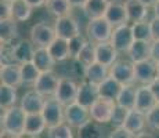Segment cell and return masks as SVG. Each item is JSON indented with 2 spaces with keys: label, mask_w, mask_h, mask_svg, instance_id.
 I'll list each match as a JSON object with an SVG mask.
<instances>
[{
  "label": "cell",
  "mask_w": 159,
  "mask_h": 138,
  "mask_svg": "<svg viewBox=\"0 0 159 138\" xmlns=\"http://www.w3.org/2000/svg\"><path fill=\"white\" fill-rule=\"evenodd\" d=\"M151 58L158 62L159 61V40L151 42Z\"/></svg>",
  "instance_id": "45"
},
{
  "label": "cell",
  "mask_w": 159,
  "mask_h": 138,
  "mask_svg": "<svg viewBox=\"0 0 159 138\" xmlns=\"http://www.w3.org/2000/svg\"><path fill=\"white\" fill-rule=\"evenodd\" d=\"M109 75L115 78L122 84H131L136 83V73H134V62L127 58H118L109 66Z\"/></svg>",
  "instance_id": "4"
},
{
  "label": "cell",
  "mask_w": 159,
  "mask_h": 138,
  "mask_svg": "<svg viewBox=\"0 0 159 138\" xmlns=\"http://www.w3.org/2000/svg\"><path fill=\"white\" fill-rule=\"evenodd\" d=\"M75 61L78 64H80V66L83 69L90 65V64L96 62V43L89 40L86 43V46L82 48V51L79 53V55L76 57Z\"/></svg>",
  "instance_id": "36"
},
{
  "label": "cell",
  "mask_w": 159,
  "mask_h": 138,
  "mask_svg": "<svg viewBox=\"0 0 159 138\" xmlns=\"http://www.w3.org/2000/svg\"><path fill=\"white\" fill-rule=\"evenodd\" d=\"M129 14L130 22H139V21H145L149 14V7H147L140 0H125Z\"/></svg>",
  "instance_id": "24"
},
{
  "label": "cell",
  "mask_w": 159,
  "mask_h": 138,
  "mask_svg": "<svg viewBox=\"0 0 159 138\" xmlns=\"http://www.w3.org/2000/svg\"><path fill=\"white\" fill-rule=\"evenodd\" d=\"M157 66H158V76H159V61L157 62Z\"/></svg>",
  "instance_id": "51"
},
{
  "label": "cell",
  "mask_w": 159,
  "mask_h": 138,
  "mask_svg": "<svg viewBox=\"0 0 159 138\" xmlns=\"http://www.w3.org/2000/svg\"><path fill=\"white\" fill-rule=\"evenodd\" d=\"M145 115H147V128L149 131H154V133L159 131V104L155 108H152L149 112H147Z\"/></svg>",
  "instance_id": "41"
},
{
  "label": "cell",
  "mask_w": 159,
  "mask_h": 138,
  "mask_svg": "<svg viewBox=\"0 0 159 138\" xmlns=\"http://www.w3.org/2000/svg\"><path fill=\"white\" fill-rule=\"evenodd\" d=\"M158 100L155 98L149 84H140L137 87V98H136V109L141 112H149L152 108L158 105Z\"/></svg>",
  "instance_id": "17"
},
{
  "label": "cell",
  "mask_w": 159,
  "mask_h": 138,
  "mask_svg": "<svg viewBox=\"0 0 159 138\" xmlns=\"http://www.w3.org/2000/svg\"><path fill=\"white\" fill-rule=\"evenodd\" d=\"M89 119H90V110L87 106L79 104L78 101L65 105V122L73 128H78L79 126L86 123Z\"/></svg>",
  "instance_id": "14"
},
{
  "label": "cell",
  "mask_w": 159,
  "mask_h": 138,
  "mask_svg": "<svg viewBox=\"0 0 159 138\" xmlns=\"http://www.w3.org/2000/svg\"><path fill=\"white\" fill-rule=\"evenodd\" d=\"M13 18L0 20V40L2 44H11L18 38V25Z\"/></svg>",
  "instance_id": "27"
},
{
  "label": "cell",
  "mask_w": 159,
  "mask_h": 138,
  "mask_svg": "<svg viewBox=\"0 0 159 138\" xmlns=\"http://www.w3.org/2000/svg\"><path fill=\"white\" fill-rule=\"evenodd\" d=\"M78 86L79 84L73 79L61 78L60 83H58V87L53 97L60 101L64 106L68 105V104L75 102L76 97H78Z\"/></svg>",
  "instance_id": "10"
},
{
  "label": "cell",
  "mask_w": 159,
  "mask_h": 138,
  "mask_svg": "<svg viewBox=\"0 0 159 138\" xmlns=\"http://www.w3.org/2000/svg\"><path fill=\"white\" fill-rule=\"evenodd\" d=\"M33 8H42V7H46V3L47 0H26Z\"/></svg>",
  "instance_id": "47"
},
{
  "label": "cell",
  "mask_w": 159,
  "mask_h": 138,
  "mask_svg": "<svg viewBox=\"0 0 159 138\" xmlns=\"http://www.w3.org/2000/svg\"><path fill=\"white\" fill-rule=\"evenodd\" d=\"M151 24V32H152V40H159V17H152L149 20Z\"/></svg>",
  "instance_id": "44"
},
{
  "label": "cell",
  "mask_w": 159,
  "mask_h": 138,
  "mask_svg": "<svg viewBox=\"0 0 159 138\" xmlns=\"http://www.w3.org/2000/svg\"><path fill=\"white\" fill-rule=\"evenodd\" d=\"M125 127H126L134 137L143 136V133H144L147 128V115L136 108L130 109L129 116H127V119H126V123H125Z\"/></svg>",
  "instance_id": "20"
},
{
  "label": "cell",
  "mask_w": 159,
  "mask_h": 138,
  "mask_svg": "<svg viewBox=\"0 0 159 138\" xmlns=\"http://www.w3.org/2000/svg\"><path fill=\"white\" fill-rule=\"evenodd\" d=\"M68 2L71 3V6L73 8H83L86 0H68Z\"/></svg>",
  "instance_id": "48"
},
{
  "label": "cell",
  "mask_w": 159,
  "mask_h": 138,
  "mask_svg": "<svg viewBox=\"0 0 159 138\" xmlns=\"http://www.w3.org/2000/svg\"><path fill=\"white\" fill-rule=\"evenodd\" d=\"M47 50L53 55V58L58 62H64L66 60H71V54H69V43L66 39L57 38L54 39L50 44L47 46Z\"/></svg>",
  "instance_id": "22"
},
{
  "label": "cell",
  "mask_w": 159,
  "mask_h": 138,
  "mask_svg": "<svg viewBox=\"0 0 159 138\" xmlns=\"http://www.w3.org/2000/svg\"><path fill=\"white\" fill-rule=\"evenodd\" d=\"M149 87H151V90H152V93H154L155 98H157L158 102H159V76L151 83V84H149Z\"/></svg>",
  "instance_id": "46"
},
{
  "label": "cell",
  "mask_w": 159,
  "mask_h": 138,
  "mask_svg": "<svg viewBox=\"0 0 159 138\" xmlns=\"http://www.w3.org/2000/svg\"><path fill=\"white\" fill-rule=\"evenodd\" d=\"M47 137L50 138H72L73 137V127L66 122L47 128Z\"/></svg>",
  "instance_id": "38"
},
{
  "label": "cell",
  "mask_w": 159,
  "mask_h": 138,
  "mask_svg": "<svg viewBox=\"0 0 159 138\" xmlns=\"http://www.w3.org/2000/svg\"><path fill=\"white\" fill-rule=\"evenodd\" d=\"M46 98L44 96H42L39 91H36L35 88H30V90L25 91L22 97H21L20 101V105L21 108L25 110L26 113H36V112H42L46 102Z\"/></svg>",
  "instance_id": "15"
},
{
  "label": "cell",
  "mask_w": 159,
  "mask_h": 138,
  "mask_svg": "<svg viewBox=\"0 0 159 138\" xmlns=\"http://www.w3.org/2000/svg\"><path fill=\"white\" fill-rule=\"evenodd\" d=\"M46 8L51 15L54 17H64V15L71 14L72 6L68 0H47L46 3Z\"/></svg>",
  "instance_id": "35"
},
{
  "label": "cell",
  "mask_w": 159,
  "mask_h": 138,
  "mask_svg": "<svg viewBox=\"0 0 159 138\" xmlns=\"http://www.w3.org/2000/svg\"><path fill=\"white\" fill-rule=\"evenodd\" d=\"M119 51L111 42H101L96 43V61L105 66H111L119 58Z\"/></svg>",
  "instance_id": "19"
},
{
  "label": "cell",
  "mask_w": 159,
  "mask_h": 138,
  "mask_svg": "<svg viewBox=\"0 0 159 138\" xmlns=\"http://www.w3.org/2000/svg\"><path fill=\"white\" fill-rule=\"evenodd\" d=\"M136 98H137V87L134 83L131 84H123L120 88L118 98H116V104L122 105L127 109L136 108Z\"/></svg>",
  "instance_id": "30"
},
{
  "label": "cell",
  "mask_w": 159,
  "mask_h": 138,
  "mask_svg": "<svg viewBox=\"0 0 159 138\" xmlns=\"http://www.w3.org/2000/svg\"><path fill=\"white\" fill-rule=\"evenodd\" d=\"M0 80H2L3 84L21 87L22 86V78H21L20 64H15V62L2 64V68H0Z\"/></svg>",
  "instance_id": "21"
},
{
  "label": "cell",
  "mask_w": 159,
  "mask_h": 138,
  "mask_svg": "<svg viewBox=\"0 0 159 138\" xmlns=\"http://www.w3.org/2000/svg\"><path fill=\"white\" fill-rule=\"evenodd\" d=\"M42 115L47 123V127H54L65 122V106L54 97H47L42 109Z\"/></svg>",
  "instance_id": "6"
},
{
  "label": "cell",
  "mask_w": 159,
  "mask_h": 138,
  "mask_svg": "<svg viewBox=\"0 0 159 138\" xmlns=\"http://www.w3.org/2000/svg\"><path fill=\"white\" fill-rule=\"evenodd\" d=\"M36 46L28 39L18 40L11 44H2V64H24L33 60Z\"/></svg>",
  "instance_id": "2"
},
{
  "label": "cell",
  "mask_w": 159,
  "mask_h": 138,
  "mask_svg": "<svg viewBox=\"0 0 159 138\" xmlns=\"http://www.w3.org/2000/svg\"><path fill=\"white\" fill-rule=\"evenodd\" d=\"M2 137H22L25 128L26 112L17 105H13L7 109H2Z\"/></svg>",
  "instance_id": "1"
},
{
  "label": "cell",
  "mask_w": 159,
  "mask_h": 138,
  "mask_svg": "<svg viewBox=\"0 0 159 138\" xmlns=\"http://www.w3.org/2000/svg\"><path fill=\"white\" fill-rule=\"evenodd\" d=\"M100 97V91H98V84L93 82H89L84 79L83 82L79 83L78 86V97L76 101L82 105L90 108V105Z\"/></svg>",
  "instance_id": "16"
},
{
  "label": "cell",
  "mask_w": 159,
  "mask_h": 138,
  "mask_svg": "<svg viewBox=\"0 0 159 138\" xmlns=\"http://www.w3.org/2000/svg\"><path fill=\"white\" fill-rule=\"evenodd\" d=\"M29 38L36 47H47L57 38V33L54 26H50L44 22H38L30 28Z\"/></svg>",
  "instance_id": "8"
},
{
  "label": "cell",
  "mask_w": 159,
  "mask_h": 138,
  "mask_svg": "<svg viewBox=\"0 0 159 138\" xmlns=\"http://www.w3.org/2000/svg\"><path fill=\"white\" fill-rule=\"evenodd\" d=\"M33 7L26 0H11V18L17 22H25L30 18Z\"/></svg>",
  "instance_id": "29"
},
{
  "label": "cell",
  "mask_w": 159,
  "mask_h": 138,
  "mask_svg": "<svg viewBox=\"0 0 159 138\" xmlns=\"http://www.w3.org/2000/svg\"><path fill=\"white\" fill-rule=\"evenodd\" d=\"M122 86H123V84H122V83H119L115 78H112L111 75L107 76V78L98 84L100 97H105V98H109V100L116 101L119 93H120Z\"/></svg>",
  "instance_id": "28"
},
{
  "label": "cell",
  "mask_w": 159,
  "mask_h": 138,
  "mask_svg": "<svg viewBox=\"0 0 159 138\" xmlns=\"http://www.w3.org/2000/svg\"><path fill=\"white\" fill-rule=\"evenodd\" d=\"M134 73H136V83L151 84L158 78L157 61L152 58H147L144 61L134 62Z\"/></svg>",
  "instance_id": "9"
},
{
  "label": "cell",
  "mask_w": 159,
  "mask_h": 138,
  "mask_svg": "<svg viewBox=\"0 0 159 138\" xmlns=\"http://www.w3.org/2000/svg\"><path fill=\"white\" fill-rule=\"evenodd\" d=\"M108 137H111V138H131L134 136L125 126H119V127H115L114 130L108 134Z\"/></svg>",
  "instance_id": "42"
},
{
  "label": "cell",
  "mask_w": 159,
  "mask_h": 138,
  "mask_svg": "<svg viewBox=\"0 0 159 138\" xmlns=\"http://www.w3.org/2000/svg\"><path fill=\"white\" fill-rule=\"evenodd\" d=\"M60 76L57 75L54 70H44L40 73V76L38 78L36 83L32 86L36 91L42 94L44 97H53L56 93L58 83H60Z\"/></svg>",
  "instance_id": "11"
},
{
  "label": "cell",
  "mask_w": 159,
  "mask_h": 138,
  "mask_svg": "<svg viewBox=\"0 0 159 138\" xmlns=\"http://www.w3.org/2000/svg\"><path fill=\"white\" fill-rule=\"evenodd\" d=\"M114 26L111 25L105 17L101 18H93L89 20L87 26H86V36L90 42L93 43H101V42H108L111 39Z\"/></svg>",
  "instance_id": "3"
},
{
  "label": "cell",
  "mask_w": 159,
  "mask_h": 138,
  "mask_svg": "<svg viewBox=\"0 0 159 138\" xmlns=\"http://www.w3.org/2000/svg\"><path fill=\"white\" fill-rule=\"evenodd\" d=\"M54 29H56L58 38L66 39V40H69L71 38L80 33L79 22L71 14L64 15V17H57L56 21H54Z\"/></svg>",
  "instance_id": "12"
},
{
  "label": "cell",
  "mask_w": 159,
  "mask_h": 138,
  "mask_svg": "<svg viewBox=\"0 0 159 138\" xmlns=\"http://www.w3.org/2000/svg\"><path fill=\"white\" fill-rule=\"evenodd\" d=\"M89 42L87 36L84 38L82 33H79V35L73 36L68 40L69 43V54H71V60H76V57L79 55V53L82 51V48L86 46V43Z\"/></svg>",
  "instance_id": "39"
},
{
  "label": "cell",
  "mask_w": 159,
  "mask_h": 138,
  "mask_svg": "<svg viewBox=\"0 0 159 138\" xmlns=\"http://www.w3.org/2000/svg\"><path fill=\"white\" fill-rule=\"evenodd\" d=\"M20 68H21V78H22V86H33L42 73V70L35 65L33 61L20 64Z\"/></svg>",
  "instance_id": "33"
},
{
  "label": "cell",
  "mask_w": 159,
  "mask_h": 138,
  "mask_svg": "<svg viewBox=\"0 0 159 138\" xmlns=\"http://www.w3.org/2000/svg\"><path fill=\"white\" fill-rule=\"evenodd\" d=\"M47 123H46L42 112L36 113H26L25 119V128L24 134L28 137H39L47 130Z\"/></svg>",
  "instance_id": "18"
},
{
  "label": "cell",
  "mask_w": 159,
  "mask_h": 138,
  "mask_svg": "<svg viewBox=\"0 0 159 138\" xmlns=\"http://www.w3.org/2000/svg\"><path fill=\"white\" fill-rule=\"evenodd\" d=\"M131 30L136 40H147L152 42V32H151V24L149 21H139V22L131 24Z\"/></svg>",
  "instance_id": "37"
},
{
  "label": "cell",
  "mask_w": 159,
  "mask_h": 138,
  "mask_svg": "<svg viewBox=\"0 0 159 138\" xmlns=\"http://www.w3.org/2000/svg\"><path fill=\"white\" fill-rule=\"evenodd\" d=\"M109 42L115 46V48L119 51L120 54H126L129 51L130 46L134 42V36H133V30H131V25L123 24V25L115 26L112 30V35Z\"/></svg>",
  "instance_id": "7"
},
{
  "label": "cell",
  "mask_w": 159,
  "mask_h": 138,
  "mask_svg": "<svg viewBox=\"0 0 159 138\" xmlns=\"http://www.w3.org/2000/svg\"><path fill=\"white\" fill-rule=\"evenodd\" d=\"M32 61L42 72H44V70H54L57 64V61L53 58V55L50 54L47 47H36Z\"/></svg>",
  "instance_id": "25"
},
{
  "label": "cell",
  "mask_w": 159,
  "mask_h": 138,
  "mask_svg": "<svg viewBox=\"0 0 159 138\" xmlns=\"http://www.w3.org/2000/svg\"><path fill=\"white\" fill-rule=\"evenodd\" d=\"M152 10H154V15H155V17H159V0L157 2V4L152 7Z\"/></svg>",
  "instance_id": "50"
},
{
  "label": "cell",
  "mask_w": 159,
  "mask_h": 138,
  "mask_svg": "<svg viewBox=\"0 0 159 138\" xmlns=\"http://www.w3.org/2000/svg\"><path fill=\"white\" fill-rule=\"evenodd\" d=\"M17 88L18 87L2 83V86H0V106H2V109H7L13 105H17L18 101Z\"/></svg>",
  "instance_id": "34"
},
{
  "label": "cell",
  "mask_w": 159,
  "mask_h": 138,
  "mask_svg": "<svg viewBox=\"0 0 159 138\" xmlns=\"http://www.w3.org/2000/svg\"><path fill=\"white\" fill-rule=\"evenodd\" d=\"M11 18V0H0V20Z\"/></svg>",
  "instance_id": "43"
},
{
  "label": "cell",
  "mask_w": 159,
  "mask_h": 138,
  "mask_svg": "<svg viewBox=\"0 0 159 138\" xmlns=\"http://www.w3.org/2000/svg\"><path fill=\"white\" fill-rule=\"evenodd\" d=\"M101 123L93 120V119H89L86 123H83L82 126H79L76 128L78 131V137L79 138H100L104 137V128Z\"/></svg>",
  "instance_id": "31"
},
{
  "label": "cell",
  "mask_w": 159,
  "mask_h": 138,
  "mask_svg": "<svg viewBox=\"0 0 159 138\" xmlns=\"http://www.w3.org/2000/svg\"><path fill=\"white\" fill-rule=\"evenodd\" d=\"M140 2H143V3H144V4L147 6V7L151 8V7H154V6L157 4L158 0H140Z\"/></svg>",
  "instance_id": "49"
},
{
  "label": "cell",
  "mask_w": 159,
  "mask_h": 138,
  "mask_svg": "<svg viewBox=\"0 0 159 138\" xmlns=\"http://www.w3.org/2000/svg\"><path fill=\"white\" fill-rule=\"evenodd\" d=\"M126 55L133 62H139V61H144L147 58H151V42L136 40L134 39L133 44L130 46Z\"/></svg>",
  "instance_id": "23"
},
{
  "label": "cell",
  "mask_w": 159,
  "mask_h": 138,
  "mask_svg": "<svg viewBox=\"0 0 159 138\" xmlns=\"http://www.w3.org/2000/svg\"><path fill=\"white\" fill-rule=\"evenodd\" d=\"M83 76L86 80L100 84L107 76H109V66H105L96 61L83 69Z\"/></svg>",
  "instance_id": "26"
},
{
  "label": "cell",
  "mask_w": 159,
  "mask_h": 138,
  "mask_svg": "<svg viewBox=\"0 0 159 138\" xmlns=\"http://www.w3.org/2000/svg\"><path fill=\"white\" fill-rule=\"evenodd\" d=\"M104 17L111 22V25L114 28L130 22L127 8H126V3L123 0H109L108 8H107Z\"/></svg>",
  "instance_id": "13"
},
{
  "label": "cell",
  "mask_w": 159,
  "mask_h": 138,
  "mask_svg": "<svg viewBox=\"0 0 159 138\" xmlns=\"http://www.w3.org/2000/svg\"><path fill=\"white\" fill-rule=\"evenodd\" d=\"M108 4H109V0H86L82 10L84 11V14H86L89 20L101 18L105 15Z\"/></svg>",
  "instance_id": "32"
},
{
  "label": "cell",
  "mask_w": 159,
  "mask_h": 138,
  "mask_svg": "<svg viewBox=\"0 0 159 138\" xmlns=\"http://www.w3.org/2000/svg\"><path fill=\"white\" fill-rule=\"evenodd\" d=\"M115 106H116V101L109 100V98H105V97H98L89 108L90 118L101 124L111 123V118H112Z\"/></svg>",
  "instance_id": "5"
},
{
  "label": "cell",
  "mask_w": 159,
  "mask_h": 138,
  "mask_svg": "<svg viewBox=\"0 0 159 138\" xmlns=\"http://www.w3.org/2000/svg\"><path fill=\"white\" fill-rule=\"evenodd\" d=\"M129 112H130V109H127V108H125V106L116 104L114 113H112V118H111V124L114 126V127L125 126L127 116H129Z\"/></svg>",
  "instance_id": "40"
}]
</instances>
